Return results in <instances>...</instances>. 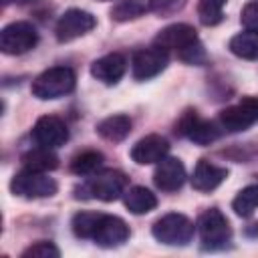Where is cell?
<instances>
[{
	"instance_id": "484cf974",
	"label": "cell",
	"mask_w": 258,
	"mask_h": 258,
	"mask_svg": "<svg viewBox=\"0 0 258 258\" xmlns=\"http://www.w3.org/2000/svg\"><path fill=\"white\" fill-rule=\"evenodd\" d=\"M226 0H200L198 2V18L204 26H216L224 18Z\"/></svg>"
},
{
	"instance_id": "277c9868",
	"label": "cell",
	"mask_w": 258,
	"mask_h": 258,
	"mask_svg": "<svg viewBox=\"0 0 258 258\" xmlns=\"http://www.w3.org/2000/svg\"><path fill=\"white\" fill-rule=\"evenodd\" d=\"M198 234H200L202 246L206 250H220V248H224L232 240L230 222L216 208L206 210L198 218Z\"/></svg>"
},
{
	"instance_id": "83f0119b",
	"label": "cell",
	"mask_w": 258,
	"mask_h": 258,
	"mask_svg": "<svg viewBox=\"0 0 258 258\" xmlns=\"http://www.w3.org/2000/svg\"><path fill=\"white\" fill-rule=\"evenodd\" d=\"M177 54H179V58H181L183 62H189V64H202V62L206 60V50H204V46H202L200 40L191 42L189 46H185V48L179 50Z\"/></svg>"
},
{
	"instance_id": "7c38bea8",
	"label": "cell",
	"mask_w": 258,
	"mask_h": 258,
	"mask_svg": "<svg viewBox=\"0 0 258 258\" xmlns=\"http://www.w3.org/2000/svg\"><path fill=\"white\" fill-rule=\"evenodd\" d=\"M127 238H129V226L125 224V220H121L119 216L103 214L97 232L93 236V242L99 244L101 248H117L125 244Z\"/></svg>"
},
{
	"instance_id": "3957f363",
	"label": "cell",
	"mask_w": 258,
	"mask_h": 258,
	"mask_svg": "<svg viewBox=\"0 0 258 258\" xmlns=\"http://www.w3.org/2000/svg\"><path fill=\"white\" fill-rule=\"evenodd\" d=\"M194 222L183 216V214H165L163 218H159L153 228L151 234L157 242L165 244V246H187L194 238Z\"/></svg>"
},
{
	"instance_id": "603a6c76",
	"label": "cell",
	"mask_w": 258,
	"mask_h": 258,
	"mask_svg": "<svg viewBox=\"0 0 258 258\" xmlns=\"http://www.w3.org/2000/svg\"><path fill=\"white\" fill-rule=\"evenodd\" d=\"M101 165H103V153L95 149H87L73 157L71 171L77 175H93L95 171L101 169Z\"/></svg>"
},
{
	"instance_id": "d4e9b609",
	"label": "cell",
	"mask_w": 258,
	"mask_h": 258,
	"mask_svg": "<svg viewBox=\"0 0 258 258\" xmlns=\"http://www.w3.org/2000/svg\"><path fill=\"white\" fill-rule=\"evenodd\" d=\"M232 210L240 218H250L258 210V185H246L232 202Z\"/></svg>"
},
{
	"instance_id": "8fae6325",
	"label": "cell",
	"mask_w": 258,
	"mask_h": 258,
	"mask_svg": "<svg viewBox=\"0 0 258 258\" xmlns=\"http://www.w3.org/2000/svg\"><path fill=\"white\" fill-rule=\"evenodd\" d=\"M32 135L38 145L50 147V149H56L69 141V129H67L64 121L58 119L56 115H42L34 123Z\"/></svg>"
},
{
	"instance_id": "4fadbf2b",
	"label": "cell",
	"mask_w": 258,
	"mask_h": 258,
	"mask_svg": "<svg viewBox=\"0 0 258 258\" xmlns=\"http://www.w3.org/2000/svg\"><path fill=\"white\" fill-rule=\"evenodd\" d=\"M153 181L163 191H177L185 181V167L177 157H163L157 161L153 171Z\"/></svg>"
},
{
	"instance_id": "2e32d148",
	"label": "cell",
	"mask_w": 258,
	"mask_h": 258,
	"mask_svg": "<svg viewBox=\"0 0 258 258\" xmlns=\"http://www.w3.org/2000/svg\"><path fill=\"white\" fill-rule=\"evenodd\" d=\"M125 71H127V60L121 52H109V54L93 60V64H91V75L105 85L119 83V79L125 75Z\"/></svg>"
},
{
	"instance_id": "f546056e",
	"label": "cell",
	"mask_w": 258,
	"mask_h": 258,
	"mask_svg": "<svg viewBox=\"0 0 258 258\" xmlns=\"http://www.w3.org/2000/svg\"><path fill=\"white\" fill-rule=\"evenodd\" d=\"M18 4H26V2H34V0H16Z\"/></svg>"
},
{
	"instance_id": "4316f807",
	"label": "cell",
	"mask_w": 258,
	"mask_h": 258,
	"mask_svg": "<svg viewBox=\"0 0 258 258\" xmlns=\"http://www.w3.org/2000/svg\"><path fill=\"white\" fill-rule=\"evenodd\" d=\"M60 252L52 242H36L22 252V258H58Z\"/></svg>"
},
{
	"instance_id": "7402d4cb",
	"label": "cell",
	"mask_w": 258,
	"mask_h": 258,
	"mask_svg": "<svg viewBox=\"0 0 258 258\" xmlns=\"http://www.w3.org/2000/svg\"><path fill=\"white\" fill-rule=\"evenodd\" d=\"M147 10H151V0H121L111 8V18L117 22H127L139 18Z\"/></svg>"
},
{
	"instance_id": "ac0fdd59",
	"label": "cell",
	"mask_w": 258,
	"mask_h": 258,
	"mask_svg": "<svg viewBox=\"0 0 258 258\" xmlns=\"http://www.w3.org/2000/svg\"><path fill=\"white\" fill-rule=\"evenodd\" d=\"M123 202H125V208L131 212V214H147L151 212L155 206H157V198L153 191H149L147 187L143 185H133L129 189H125L123 194Z\"/></svg>"
},
{
	"instance_id": "ba28073f",
	"label": "cell",
	"mask_w": 258,
	"mask_h": 258,
	"mask_svg": "<svg viewBox=\"0 0 258 258\" xmlns=\"http://www.w3.org/2000/svg\"><path fill=\"white\" fill-rule=\"evenodd\" d=\"M38 42V32L30 22H12L0 32V50L4 54H24Z\"/></svg>"
},
{
	"instance_id": "d6986e66",
	"label": "cell",
	"mask_w": 258,
	"mask_h": 258,
	"mask_svg": "<svg viewBox=\"0 0 258 258\" xmlns=\"http://www.w3.org/2000/svg\"><path fill=\"white\" fill-rule=\"evenodd\" d=\"M97 133L103 139H107V141L119 143V141H123L131 133V119L127 115H111V117H105L97 125Z\"/></svg>"
},
{
	"instance_id": "7a4b0ae2",
	"label": "cell",
	"mask_w": 258,
	"mask_h": 258,
	"mask_svg": "<svg viewBox=\"0 0 258 258\" xmlns=\"http://www.w3.org/2000/svg\"><path fill=\"white\" fill-rule=\"evenodd\" d=\"M75 71L69 67H52L32 81V95L40 101H50L69 95L75 89Z\"/></svg>"
},
{
	"instance_id": "8992f818",
	"label": "cell",
	"mask_w": 258,
	"mask_h": 258,
	"mask_svg": "<svg viewBox=\"0 0 258 258\" xmlns=\"http://www.w3.org/2000/svg\"><path fill=\"white\" fill-rule=\"evenodd\" d=\"M258 123V97H244L220 111L218 125L228 133H240Z\"/></svg>"
},
{
	"instance_id": "52a82bcc",
	"label": "cell",
	"mask_w": 258,
	"mask_h": 258,
	"mask_svg": "<svg viewBox=\"0 0 258 258\" xmlns=\"http://www.w3.org/2000/svg\"><path fill=\"white\" fill-rule=\"evenodd\" d=\"M220 129L222 127H218L216 123L202 119L196 109H187L175 123V133L187 137L198 145H210L212 141H216L220 137Z\"/></svg>"
},
{
	"instance_id": "e0dca14e",
	"label": "cell",
	"mask_w": 258,
	"mask_h": 258,
	"mask_svg": "<svg viewBox=\"0 0 258 258\" xmlns=\"http://www.w3.org/2000/svg\"><path fill=\"white\" fill-rule=\"evenodd\" d=\"M228 177V169L220 167L208 159H200L191 173V185L198 191H212Z\"/></svg>"
},
{
	"instance_id": "ffe728a7",
	"label": "cell",
	"mask_w": 258,
	"mask_h": 258,
	"mask_svg": "<svg viewBox=\"0 0 258 258\" xmlns=\"http://www.w3.org/2000/svg\"><path fill=\"white\" fill-rule=\"evenodd\" d=\"M22 165L26 169H32V171H52L58 167V157L52 153L50 147H34V149H28L24 155H22Z\"/></svg>"
},
{
	"instance_id": "f1b7e54d",
	"label": "cell",
	"mask_w": 258,
	"mask_h": 258,
	"mask_svg": "<svg viewBox=\"0 0 258 258\" xmlns=\"http://www.w3.org/2000/svg\"><path fill=\"white\" fill-rule=\"evenodd\" d=\"M242 24L246 30H256L258 32V2H250L242 8Z\"/></svg>"
},
{
	"instance_id": "44dd1931",
	"label": "cell",
	"mask_w": 258,
	"mask_h": 258,
	"mask_svg": "<svg viewBox=\"0 0 258 258\" xmlns=\"http://www.w3.org/2000/svg\"><path fill=\"white\" fill-rule=\"evenodd\" d=\"M232 54L246 58V60H258V32L256 30H244L232 36L230 40Z\"/></svg>"
},
{
	"instance_id": "9a60e30c",
	"label": "cell",
	"mask_w": 258,
	"mask_h": 258,
	"mask_svg": "<svg viewBox=\"0 0 258 258\" xmlns=\"http://www.w3.org/2000/svg\"><path fill=\"white\" fill-rule=\"evenodd\" d=\"M169 151V143L161 135H145L131 147V159L139 165H149L161 161Z\"/></svg>"
},
{
	"instance_id": "6da1fadb",
	"label": "cell",
	"mask_w": 258,
	"mask_h": 258,
	"mask_svg": "<svg viewBox=\"0 0 258 258\" xmlns=\"http://www.w3.org/2000/svg\"><path fill=\"white\" fill-rule=\"evenodd\" d=\"M127 189V175L119 169H101L87 175V181L75 187V198L113 202Z\"/></svg>"
},
{
	"instance_id": "cb8c5ba5",
	"label": "cell",
	"mask_w": 258,
	"mask_h": 258,
	"mask_svg": "<svg viewBox=\"0 0 258 258\" xmlns=\"http://www.w3.org/2000/svg\"><path fill=\"white\" fill-rule=\"evenodd\" d=\"M101 212H77L71 220V226H73V232L77 238H89L93 240L95 232H97V226H99V220H101Z\"/></svg>"
},
{
	"instance_id": "5b68a950",
	"label": "cell",
	"mask_w": 258,
	"mask_h": 258,
	"mask_svg": "<svg viewBox=\"0 0 258 258\" xmlns=\"http://www.w3.org/2000/svg\"><path fill=\"white\" fill-rule=\"evenodd\" d=\"M10 189H12L14 196H20V198H26V200H38V198L54 196L58 185L44 171H32V169L24 167L22 171H18L12 177Z\"/></svg>"
},
{
	"instance_id": "30bf717a",
	"label": "cell",
	"mask_w": 258,
	"mask_h": 258,
	"mask_svg": "<svg viewBox=\"0 0 258 258\" xmlns=\"http://www.w3.org/2000/svg\"><path fill=\"white\" fill-rule=\"evenodd\" d=\"M167 62H169L167 50H163L159 46H149V48H141L133 54L131 71L137 81H147V79L157 77L167 67Z\"/></svg>"
},
{
	"instance_id": "5bb4252c",
	"label": "cell",
	"mask_w": 258,
	"mask_h": 258,
	"mask_svg": "<svg viewBox=\"0 0 258 258\" xmlns=\"http://www.w3.org/2000/svg\"><path fill=\"white\" fill-rule=\"evenodd\" d=\"M196 40H198L196 28L189 26V24L179 22V24H169L163 30H159L157 36H155V46H159V48H163L167 52L169 50H177L179 52V50H183L185 46H189Z\"/></svg>"
},
{
	"instance_id": "9c48e42d",
	"label": "cell",
	"mask_w": 258,
	"mask_h": 258,
	"mask_svg": "<svg viewBox=\"0 0 258 258\" xmlns=\"http://www.w3.org/2000/svg\"><path fill=\"white\" fill-rule=\"evenodd\" d=\"M97 24L95 16L87 10H81V8H71L67 10L56 26H54V32H56V40L58 42H69V40H75L83 34H87L89 30H93Z\"/></svg>"
}]
</instances>
